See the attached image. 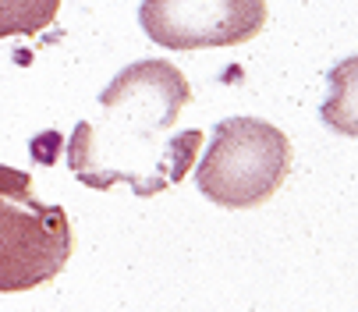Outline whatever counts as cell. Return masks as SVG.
Returning a JSON list of instances; mask_svg holds the SVG:
<instances>
[{
	"label": "cell",
	"mask_w": 358,
	"mask_h": 312,
	"mask_svg": "<svg viewBox=\"0 0 358 312\" xmlns=\"http://www.w3.org/2000/svg\"><path fill=\"white\" fill-rule=\"evenodd\" d=\"M99 111L75 125L68 167L78 185L107 192L128 185L138 199L174 188L199 156L202 128H174L192 103V85L171 61H135L103 92Z\"/></svg>",
	"instance_id": "6da1fadb"
},
{
	"label": "cell",
	"mask_w": 358,
	"mask_h": 312,
	"mask_svg": "<svg viewBox=\"0 0 358 312\" xmlns=\"http://www.w3.org/2000/svg\"><path fill=\"white\" fill-rule=\"evenodd\" d=\"M71 259V220L64 206L43 202L32 178L0 164V295L54 281Z\"/></svg>",
	"instance_id": "7a4b0ae2"
},
{
	"label": "cell",
	"mask_w": 358,
	"mask_h": 312,
	"mask_svg": "<svg viewBox=\"0 0 358 312\" xmlns=\"http://www.w3.org/2000/svg\"><path fill=\"white\" fill-rule=\"evenodd\" d=\"M287 135L259 118H227L213 128V142L202 153L195 185L224 210H252L277 195L291 174Z\"/></svg>",
	"instance_id": "3957f363"
},
{
	"label": "cell",
	"mask_w": 358,
	"mask_h": 312,
	"mask_svg": "<svg viewBox=\"0 0 358 312\" xmlns=\"http://www.w3.org/2000/svg\"><path fill=\"white\" fill-rule=\"evenodd\" d=\"M138 25L164 50L238 46L263 32L266 0H142Z\"/></svg>",
	"instance_id": "277c9868"
},
{
	"label": "cell",
	"mask_w": 358,
	"mask_h": 312,
	"mask_svg": "<svg viewBox=\"0 0 358 312\" xmlns=\"http://www.w3.org/2000/svg\"><path fill=\"white\" fill-rule=\"evenodd\" d=\"M61 0H0V39L36 36L57 18Z\"/></svg>",
	"instance_id": "5b68a950"
}]
</instances>
